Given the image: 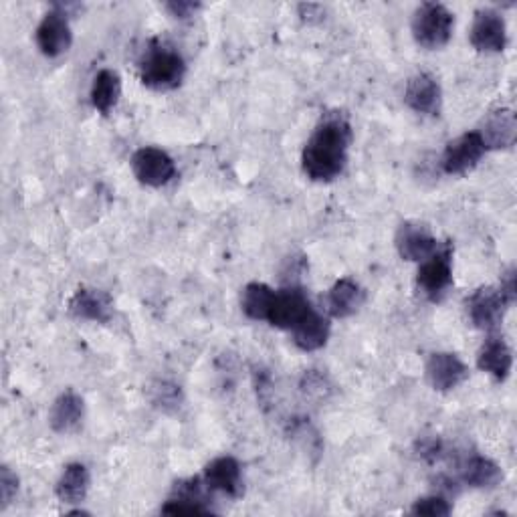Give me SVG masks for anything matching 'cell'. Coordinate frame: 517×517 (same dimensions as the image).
Instances as JSON below:
<instances>
[{
	"label": "cell",
	"instance_id": "1",
	"mask_svg": "<svg viewBox=\"0 0 517 517\" xmlns=\"http://www.w3.org/2000/svg\"><path fill=\"white\" fill-rule=\"evenodd\" d=\"M350 144H352L350 122L342 114L326 116L303 148L301 166L305 176L314 182L336 180L348 164Z\"/></svg>",
	"mask_w": 517,
	"mask_h": 517
},
{
	"label": "cell",
	"instance_id": "2",
	"mask_svg": "<svg viewBox=\"0 0 517 517\" xmlns=\"http://www.w3.org/2000/svg\"><path fill=\"white\" fill-rule=\"evenodd\" d=\"M184 75H186L184 59L178 55V51L160 43H154L146 51L140 63L142 83L156 91H168L178 87Z\"/></svg>",
	"mask_w": 517,
	"mask_h": 517
},
{
	"label": "cell",
	"instance_id": "3",
	"mask_svg": "<svg viewBox=\"0 0 517 517\" xmlns=\"http://www.w3.org/2000/svg\"><path fill=\"white\" fill-rule=\"evenodd\" d=\"M455 27L453 13L439 3H425L412 17V35L425 49H441L449 43Z\"/></svg>",
	"mask_w": 517,
	"mask_h": 517
},
{
	"label": "cell",
	"instance_id": "4",
	"mask_svg": "<svg viewBox=\"0 0 517 517\" xmlns=\"http://www.w3.org/2000/svg\"><path fill=\"white\" fill-rule=\"evenodd\" d=\"M419 289L431 299L441 301L449 287L453 285V249L451 245H441V249L421 263L417 275Z\"/></svg>",
	"mask_w": 517,
	"mask_h": 517
},
{
	"label": "cell",
	"instance_id": "5",
	"mask_svg": "<svg viewBox=\"0 0 517 517\" xmlns=\"http://www.w3.org/2000/svg\"><path fill=\"white\" fill-rule=\"evenodd\" d=\"M314 305L307 299L305 291L299 287H285L281 291H275V299L271 305V312L267 322L279 330H293Z\"/></svg>",
	"mask_w": 517,
	"mask_h": 517
},
{
	"label": "cell",
	"instance_id": "6",
	"mask_svg": "<svg viewBox=\"0 0 517 517\" xmlns=\"http://www.w3.org/2000/svg\"><path fill=\"white\" fill-rule=\"evenodd\" d=\"M132 172L142 184L160 188L176 176V164L164 150L146 146L132 156Z\"/></svg>",
	"mask_w": 517,
	"mask_h": 517
},
{
	"label": "cell",
	"instance_id": "7",
	"mask_svg": "<svg viewBox=\"0 0 517 517\" xmlns=\"http://www.w3.org/2000/svg\"><path fill=\"white\" fill-rule=\"evenodd\" d=\"M487 148L481 140V136L477 132H467L463 136H459L457 140L449 142V146L443 152V172L449 176H461L471 172L481 158L485 156Z\"/></svg>",
	"mask_w": 517,
	"mask_h": 517
},
{
	"label": "cell",
	"instance_id": "8",
	"mask_svg": "<svg viewBox=\"0 0 517 517\" xmlns=\"http://www.w3.org/2000/svg\"><path fill=\"white\" fill-rule=\"evenodd\" d=\"M471 45L481 53H501L507 45V27L503 17L493 9L475 13L471 27Z\"/></svg>",
	"mask_w": 517,
	"mask_h": 517
},
{
	"label": "cell",
	"instance_id": "9",
	"mask_svg": "<svg viewBox=\"0 0 517 517\" xmlns=\"http://www.w3.org/2000/svg\"><path fill=\"white\" fill-rule=\"evenodd\" d=\"M396 249L404 261L423 263L433 257L441 245L425 225L402 223L396 233Z\"/></svg>",
	"mask_w": 517,
	"mask_h": 517
},
{
	"label": "cell",
	"instance_id": "10",
	"mask_svg": "<svg viewBox=\"0 0 517 517\" xmlns=\"http://www.w3.org/2000/svg\"><path fill=\"white\" fill-rule=\"evenodd\" d=\"M509 305L505 303L503 295L495 287H479L469 299H467V314L475 328L479 330H493L501 324L505 309Z\"/></svg>",
	"mask_w": 517,
	"mask_h": 517
},
{
	"label": "cell",
	"instance_id": "11",
	"mask_svg": "<svg viewBox=\"0 0 517 517\" xmlns=\"http://www.w3.org/2000/svg\"><path fill=\"white\" fill-rule=\"evenodd\" d=\"M404 103L421 116H439L443 103L439 81L431 73H417L410 77L404 91Z\"/></svg>",
	"mask_w": 517,
	"mask_h": 517
},
{
	"label": "cell",
	"instance_id": "12",
	"mask_svg": "<svg viewBox=\"0 0 517 517\" xmlns=\"http://www.w3.org/2000/svg\"><path fill=\"white\" fill-rule=\"evenodd\" d=\"M37 47L41 49V53L45 57H59L65 51H69L73 35H71V27L67 21V15L63 11H51L43 17L41 25L37 27Z\"/></svg>",
	"mask_w": 517,
	"mask_h": 517
},
{
	"label": "cell",
	"instance_id": "13",
	"mask_svg": "<svg viewBox=\"0 0 517 517\" xmlns=\"http://www.w3.org/2000/svg\"><path fill=\"white\" fill-rule=\"evenodd\" d=\"M425 370H427V378H429L431 386L439 392L455 390L469 376L467 364L457 354H451V352L431 354Z\"/></svg>",
	"mask_w": 517,
	"mask_h": 517
},
{
	"label": "cell",
	"instance_id": "14",
	"mask_svg": "<svg viewBox=\"0 0 517 517\" xmlns=\"http://www.w3.org/2000/svg\"><path fill=\"white\" fill-rule=\"evenodd\" d=\"M206 483L200 479L178 481L172 489L170 499L164 503L162 513L184 515V513H211L209 495H206Z\"/></svg>",
	"mask_w": 517,
	"mask_h": 517
},
{
	"label": "cell",
	"instance_id": "15",
	"mask_svg": "<svg viewBox=\"0 0 517 517\" xmlns=\"http://www.w3.org/2000/svg\"><path fill=\"white\" fill-rule=\"evenodd\" d=\"M69 312L77 320L108 324L114 314V301L108 293H103L99 289L81 287L69 299Z\"/></svg>",
	"mask_w": 517,
	"mask_h": 517
},
{
	"label": "cell",
	"instance_id": "16",
	"mask_svg": "<svg viewBox=\"0 0 517 517\" xmlns=\"http://www.w3.org/2000/svg\"><path fill=\"white\" fill-rule=\"evenodd\" d=\"M204 483L211 491L239 497L243 493V473L239 461L233 457H219L211 461L204 469Z\"/></svg>",
	"mask_w": 517,
	"mask_h": 517
},
{
	"label": "cell",
	"instance_id": "17",
	"mask_svg": "<svg viewBox=\"0 0 517 517\" xmlns=\"http://www.w3.org/2000/svg\"><path fill=\"white\" fill-rule=\"evenodd\" d=\"M487 150H505L515 144L517 122L511 110H495L491 112L483 126L477 130Z\"/></svg>",
	"mask_w": 517,
	"mask_h": 517
},
{
	"label": "cell",
	"instance_id": "18",
	"mask_svg": "<svg viewBox=\"0 0 517 517\" xmlns=\"http://www.w3.org/2000/svg\"><path fill=\"white\" fill-rule=\"evenodd\" d=\"M364 299H366V295H364L362 287L354 279L344 277L332 285V289L326 297L328 314L332 318H340V320L350 318L362 307Z\"/></svg>",
	"mask_w": 517,
	"mask_h": 517
},
{
	"label": "cell",
	"instance_id": "19",
	"mask_svg": "<svg viewBox=\"0 0 517 517\" xmlns=\"http://www.w3.org/2000/svg\"><path fill=\"white\" fill-rule=\"evenodd\" d=\"M293 344L303 352H316L328 344L330 322L316 309H312L293 330Z\"/></svg>",
	"mask_w": 517,
	"mask_h": 517
},
{
	"label": "cell",
	"instance_id": "20",
	"mask_svg": "<svg viewBox=\"0 0 517 517\" xmlns=\"http://www.w3.org/2000/svg\"><path fill=\"white\" fill-rule=\"evenodd\" d=\"M83 398L79 394H75L73 390L63 392L51 406L49 410V425L55 433H71L79 427V423L83 421Z\"/></svg>",
	"mask_w": 517,
	"mask_h": 517
},
{
	"label": "cell",
	"instance_id": "21",
	"mask_svg": "<svg viewBox=\"0 0 517 517\" xmlns=\"http://www.w3.org/2000/svg\"><path fill=\"white\" fill-rule=\"evenodd\" d=\"M477 366L489 376H493L497 382L507 380L513 366V356L509 346L501 338H489L479 352Z\"/></svg>",
	"mask_w": 517,
	"mask_h": 517
},
{
	"label": "cell",
	"instance_id": "22",
	"mask_svg": "<svg viewBox=\"0 0 517 517\" xmlns=\"http://www.w3.org/2000/svg\"><path fill=\"white\" fill-rule=\"evenodd\" d=\"M503 479L501 467L483 455H471L461 465V481L475 489H491Z\"/></svg>",
	"mask_w": 517,
	"mask_h": 517
},
{
	"label": "cell",
	"instance_id": "23",
	"mask_svg": "<svg viewBox=\"0 0 517 517\" xmlns=\"http://www.w3.org/2000/svg\"><path fill=\"white\" fill-rule=\"evenodd\" d=\"M122 95L120 75L112 69H101L91 85V103L101 114H110Z\"/></svg>",
	"mask_w": 517,
	"mask_h": 517
},
{
	"label": "cell",
	"instance_id": "24",
	"mask_svg": "<svg viewBox=\"0 0 517 517\" xmlns=\"http://www.w3.org/2000/svg\"><path fill=\"white\" fill-rule=\"evenodd\" d=\"M89 483H91V477L87 467L81 463H71L63 469L55 485V493L63 503H81L87 497Z\"/></svg>",
	"mask_w": 517,
	"mask_h": 517
},
{
	"label": "cell",
	"instance_id": "25",
	"mask_svg": "<svg viewBox=\"0 0 517 517\" xmlns=\"http://www.w3.org/2000/svg\"><path fill=\"white\" fill-rule=\"evenodd\" d=\"M275 299V291L265 283H249L243 291V312L247 318L255 322H267L271 305Z\"/></svg>",
	"mask_w": 517,
	"mask_h": 517
},
{
	"label": "cell",
	"instance_id": "26",
	"mask_svg": "<svg viewBox=\"0 0 517 517\" xmlns=\"http://www.w3.org/2000/svg\"><path fill=\"white\" fill-rule=\"evenodd\" d=\"M410 513L412 515H429V517H445L451 513V505L441 495H429V497L415 501V505L410 507Z\"/></svg>",
	"mask_w": 517,
	"mask_h": 517
},
{
	"label": "cell",
	"instance_id": "27",
	"mask_svg": "<svg viewBox=\"0 0 517 517\" xmlns=\"http://www.w3.org/2000/svg\"><path fill=\"white\" fill-rule=\"evenodd\" d=\"M19 491V477L11 471V467L0 469V499H3V507H7L13 497Z\"/></svg>",
	"mask_w": 517,
	"mask_h": 517
},
{
	"label": "cell",
	"instance_id": "28",
	"mask_svg": "<svg viewBox=\"0 0 517 517\" xmlns=\"http://www.w3.org/2000/svg\"><path fill=\"white\" fill-rule=\"evenodd\" d=\"M419 455L425 459V461H439L443 459L445 455V445L439 441V439H427V441H421L419 443Z\"/></svg>",
	"mask_w": 517,
	"mask_h": 517
},
{
	"label": "cell",
	"instance_id": "29",
	"mask_svg": "<svg viewBox=\"0 0 517 517\" xmlns=\"http://www.w3.org/2000/svg\"><path fill=\"white\" fill-rule=\"evenodd\" d=\"M200 9L198 3H190V0H174V3H166V11L176 19H188Z\"/></svg>",
	"mask_w": 517,
	"mask_h": 517
},
{
	"label": "cell",
	"instance_id": "30",
	"mask_svg": "<svg viewBox=\"0 0 517 517\" xmlns=\"http://www.w3.org/2000/svg\"><path fill=\"white\" fill-rule=\"evenodd\" d=\"M156 390V396H154V402L160 404V406H176L178 404V396H180V390L174 386V384H168V382H162Z\"/></svg>",
	"mask_w": 517,
	"mask_h": 517
},
{
	"label": "cell",
	"instance_id": "31",
	"mask_svg": "<svg viewBox=\"0 0 517 517\" xmlns=\"http://www.w3.org/2000/svg\"><path fill=\"white\" fill-rule=\"evenodd\" d=\"M503 299L507 305H513L515 303V297H517V283H515V269H507L505 275L501 277V287H499Z\"/></svg>",
	"mask_w": 517,
	"mask_h": 517
}]
</instances>
